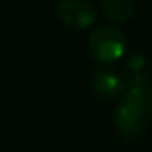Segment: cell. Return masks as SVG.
<instances>
[{
	"label": "cell",
	"instance_id": "8992f818",
	"mask_svg": "<svg viewBox=\"0 0 152 152\" xmlns=\"http://www.w3.org/2000/svg\"><path fill=\"white\" fill-rule=\"evenodd\" d=\"M132 0H102L104 15L115 23H125L132 16Z\"/></svg>",
	"mask_w": 152,
	"mask_h": 152
},
{
	"label": "cell",
	"instance_id": "7a4b0ae2",
	"mask_svg": "<svg viewBox=\"0 0 152 152\" xmlns=\"http://www.w3.org/2000/svg\"><path fill=\"white\" fill-rule=\"evenodd\" d=\"M88 50L99 63H115L127 50V38L124 31L115 25H100L88 38Z\"/></svg>",
	"mask_w": 152,
	"mask_h": 152
},
{
	"label": "cell",
	"instance_id": "277c9868",
	"mask_svg": "<svg viewBox=\"0 0 152 152\" xmlns=\"http://www.w3.org/2000/svg\"><path fill=\"white\" fill-rule=\"evenodd\" d=\"M91 90L97 99L104 102H113L122 99L127 86H125V79L120 73L113 70H100L95 73V77L91 81Z\"/></svg>",
	"mask_w": 152,
	"mask_h": 152
},
{
	"label": "cell",
	"instance_id": "6da1fadb",
	"mask_svg": "<svg viewBox=\"0 0 152 152\" xmlns=\"http://www.w3.org/2000/svg\"><path fill=\"white\" fill-rule=\"evenodd\" d=\"M150 102H152V81L141 84H131L122 95V100L115 109L113 122L125 143H132L145 132Z\"/></svg>",
	"mask_w": 152,
	"mask_h": 152
},
{
	"label": "cell",
	"instance_id": "5b68a950",
	"mask_svg": "<svg viewBox=\"0 0 152 152\" xmlns=\"http://www.w3.org/2000/svg\"><path fill=\"white\" fill-rule=\"evenodd\" d=\"M124 73L131 84H141V83H147V81H152L150 73H152V68H150V63L147 59V56L136 52L132 56H129V59L125 61L124 64Z\"/></svg>",
	"mask_w": 152,
	"mask_h": 152
},
{
	"label": "cell",
	"instance_id": "52a82bcc",
	"mask_svg": "<svg viewBox=\"0 0 152 152\" xmlns=\"http://www.w3.org/2000/svg\"><path fill=\"white\" fill-rule=\"evenodd\" d=\"M148 116H152V102H150V106H148Z\"/></svg>",
	"mask_w": 152,
	"mask_h": 152
},
{
	"label": "cell",
	"instance_id": "3957f363",
	"mask_svg": "<svg viewBox=\"0 0 152 152\" xmlns=\"http://www.w3.org/2000/svg\"><path fill=\"white\" fill-rule=\"evenodd\" d=\"M57 13L59 18L73 29H88L97 20V9L88 0H63Z\"/></svg>",
	"mask_w": 152,
	"mask_h": 152
}]
</instances>
